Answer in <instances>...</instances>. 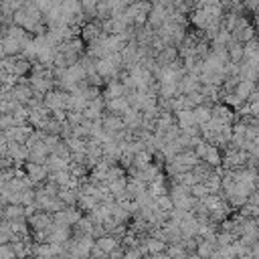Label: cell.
I'll return each mask as SVG.
<instances>
[{"mask_svg":"<svg viewBox=\"0 0 259 259\" xmlns=\"http://www.w3.org/2000/svg\"><path fill=\"white\" fill-rule=\"evenodd\" d=\"M51 259H65V257H51Z\"/></svg>","mask_w":259,"mask_h":259,"instance_id":"obj_27","label":"cell"},{"mask_svg":"<svg viewBox=\"0 0 259 259\" xmlns=\"http://www.w3.org/2000/svg\"><path fill=\"white\" fill-rule=\"evenodd\" d=\"M217 239H200L198 237V245H196V253L200 259H210L217 253Z\"/></svg>","mask_w":259,"mask_h":259,"instance_id":"obj_9","label":"cell"},{"mask_svg":"<svg viewBox=\"0 0 259 259\" xmlns=\"http://www.w3.org/2000/svg\"><path fill=\"white\" fill-rule=\"evenodd\" d=\"M0 259H16L14 249H12V245H10V243L0 245Z\"/></svg>","mask_w":259,"mask_h":259,"instance_id":"obj_20","label":"cell"},{"mask_svg":"<svg viewBox=\"0 0 259 259\" xmlns=\"http://www.w3.org/2000/svg\"><path fill=\"white\" fill-rule=\"evenodd\" d=\"M210 107H212L210 103H202V105H196V107L192 109L198 125H202V123H206V121L210 119Z\"/></svg>","mask_w":259,"mask_h":259,"instance_id":"obj_17","label":"cell"},{"mask_svg":"<svg viewBox=\"0 0 259 259\" xmlns=\"http://www.w3.org/2000/svg\"><path fill=\"white\" fill-rule=\"evenodd\" d=\"M253 16H259V4H257V8L253 10Z\"/></svg>","mask_w":259,"mask_h":259,"instance_id":"obj_24","label":"cell"},{"mask_svg":"<svg viewBox=\"0 0 259 259\" xmlns=\"http://www.w3.org/2000/svg\"><path fill=\"white\" fill-rule=\"evenodd\" d=\"M190 259H200V257L198 255H190Z\"/></svg>","mask_w":259,"mask_h":259,"instance_id":"obj_25","label":"cell"},{"mask_svg":"<svg viewBox=\"0 0 259 259\" xmlns=\"http://www.w3.org/2000/svg\"><path fill=\"white\" fill-rule=\"evenodd\" d=\"M200 160H202L204 164H208L210 168H221V164H223V154H221V150H219L214 144H208Z\"/></svg>","mask_w":259,"mask_h":259,"instance_id":"obj_8","label":"cell"},{"mask_svg":"<svg viewBox=\"0 0 259 259\" xmlns=\"http://www.w3.org/2000/svg\"><path fill=\"white\" fill-rule=\"evenodd\" d=\"M190 194H192L196 200H202V198H204V196H208L210 192H208V188H206L202 182H196V184L190 188Z\"/></svg>","mask_w":259,"mask_h":259,"instance_id":"obj_19","label":"cell"},{"mask_svg":"<svg viewBox=\"0 0 259 259\" xmlns=\"http://www.w3.org/2000/svg\"><path fill=\"white\" fill-rule=\"evenodd\" d=\"M95 245H97V247H99V249L109 257V255H111V253L121 245V241H119V239H115L113 235H103V237L95 239Z\"/></svg>","mask_w":259,"mask_h":259,"instance_id":"obj_12","label":"cell"},{"mask_svg":"<svg viewBox=\"0 0 259 259\" xmlns=\"http://www.w3.org/2000/svg\"><path fill=\"white\" fill-rule=\"evenodd\" d=\"M174 117H176V123H178V127H180V130H190V127L198 125L192 109H180V111H176V113H174Z\"/></svg>","mask_w":259,"mask_h":259,"instance_id":"obj_11","label":"cell"},{"mask_svg":"<svg viewBox=\"0 0 259 259\" xmlns=\"http://www.w3.org/2000/svg\"><path fill=\"white\" fill-rule=\"evenodd\" d=\"M127 93V89L123 87V83L119 79H113V81H107L105 87L101 89V95L103 99H115V97H123Z\"/></svg>","mask_w":259,"mask_h":259,"instance_id":"obj_7","label":"cell"},{"mask_svg":"<svg viewBox=\"0 0 259 259\" xmlns=\"http://www.w3.org/2000/svg\"><path fill=\"white\" fill-rule=\"evenodd\" d=\"M2 47H4V51H6V57H18V55L22 53V45H20L16 38L6 36V34H4V38H2Z\"/></svg>","mask_w":259,"mask_h":259,"instance_id":"obj_15","label":"cell"},{"mask_svg":"<svg viewBox=\"0 0 259 259\" xmlns=\"http://www.w3.org/2000/svg\"><path fill=\"white\" fill-rule=\"evenodd\" d=\"M101 125H103V130L105 132H109L111 136L113 134H117V132H123V130H127L125 127V123H123V117L121 115H115V113H103V117H101Z\"/></svg>","mask_w":259,"mask_h":259,"instance_id":"obj_6","label":"cell"},{"mask_svg":"<svg viewBox=\"0 0 259 259\" xmlns=\"http://www.w3.org/2000/svg\"><path fill=\"white\" fill-rule=\"evenodd\" d=\"M22 170H24V174H26V178L32 182V186L36 188V186H40L42 182H47L49 180V168L45 166V164H36V162H24V166H22Z\"/></svg>","mask_w":259,"mask_h":259,"instance_id":"obj_2","label":"cell"},{"mask_svg":"<svg viewBox=\"0 0 259 259\" xmlns=\"http://www.w3.org/2000/svg\"><path fill=\"white\" fill-rule=\"evenodd\" d=\"M28 227H30V233H36V231H51L53 229V214L45 212V210H36L30 219H28Z\"/></svg>","mask_w":259,"mask_h":259,"instance_id":"obj_4","label":"cell"},{"mask_svg":"<svg viewBox=\"0 0 259 259\" xmlns=\"http://www.w3.org/2000/svg\"><path fill=\"white\" fill-rule=\"evenodd\" d=\"M210 117H212L214 121H219L221 125H233L235 119H237V113H235L233 107H229V105H225L223 101H219V103H212V107H210Z\"/></svg>","mask_w":259,"mask_h":259,"instance_id":"obj_3","label":"cell"},{"mask_svg":"<svg viewBox=\"0 0 259 259\" xmlns=\"http://www.w3.org/2000/svg\"><path fill=\"white\" fill-rule=\"evenodd\" d=\"M79 36L83 38V42H85V45H91V42L99 40V38L103 36L101 24H99L97 20H93V22H85V24L81 26V32H79Z\"/></svg>","mask_w":259,"mask_h":259,"instance_id":"obj_5","label":"cell"},{"mask_svg":"<svg viewBox=\"0 0 259 259\" xmlns=\"http://www.w3.org/2000/svg\"><path fill=\"white\" fill-rule=\"evenodd\" d=\"M168 247V243L164 239H156V237H146V249L148 255H156V253H164Z\"/></svg>","mask_w":259,"mask_h":259,"instance_id":"obj_16","label":"cell"},{"mask_svg":"<svg viewBox=\"0 0 259 259\" xmlns=\"http://www.w3.org/2000/svg\"><path fill=\"white\" fill-rule=\"evenodd\" d=\"M0 158H2V156H0Z\"/></svg>","mask_w":259,"mask_h":259,"instance_id":"obj_28","label":"cell"},{"mask_svg":"<svg viewBox=\"0 0 259 259\" xmlns=\"http://www.w3.org/2000/svg\"><path fill=\"white\" fill-rule=\"evenodd\" d=\"M26 259H36V257H34V255H30V257H26Z\"/></svg>","mask_w":259,"mask_h":259,"instance_id":"obj_26","label":"cell"},{"mask_svg":"<svg viewBox=\"0 0 259 259\" xmlns=\"http://www.w3.org/2000/svg\"><path fill=\"white\" fill-rule=\"evenodd\" d=\"M152 259H170V255L164 251V253H156V255H150Z\"/></svg>","mask_w":259,"mask_h":259,"instance_id":"obj_22","label":"cell"},{"mask_svg":"<svg viewBox=\"0 0 259 259\" xmlns=\"http://www.w3.org/2000/svg\"><path fill=\"white\" fill-rule=\"evenodd\" d=\"M130 101L125 97H115V99H105V111L107 113H115V115H123L130 109Z\"/></svg>","mask_w":259,"mask_h":259,"instance_id":"obj_10","label":"cell"},{"mask_svg":"<svg viewBox=\"0 0 259 259\" xmlns=\"http://www.w3.org/2000/svg\"><path fill=\"white\" fill-rule=\"evenodd\" d=\"M8 152V140H6V134L0 130V156H6Z\"/></svg>","mask_w":259,"mask_h":259,"instance_id":"obj_21","label":"cell"},{"mask_svg":"<svg viewBox=\"0 0 259 259\" xmlns=\"http://www.w3.org/2000/svg\"><path fill=\"white\" fill-rule=\"evenodd\" d=\"M69 99H71V93L63 91V89H51L47 95H42V103L51 111H55V109H69Z\"/></svg>","mask_w":259,"mask_h":259,"instance_id":"obj_1","label":"cell"},{"mask_svg":"<svg viewBox=\"0 0 259 259\" xmlns=\"http://www.w3.org/2000/svg\"><path fill=\"white\" fill-rule=\"evenodd\" d=\"M166 253L170 255V259H186V257H188V253H186V249L182 247V243H168Z\"/></svg>","mask_w":259,"mask_h":259,"instance_id":"obj_18","label":"cell"},{"mask_svg":"<svg viewBox=\"0 0 259 259\" xmlns=\"http://www.w3.org/2000/svg\"><path fill=\"white\" fill-rule=\"evenodd\" d=\"M253 91H257V83H255V81H249V79H241V81L237 83V87H235V93H237L243 101H247Z\"/></svg>","mask_w":259,"mask_h":259,"instance_id":"obj_13","label":"cell"},{"mask_svg":"<svg viewBox=\"0 0 259 259\" xmlns=\"http://www.w3.org/2000/svg\"><path fill=\"white\" fill-rule=\"evenodd\" d=\"M69 164H71V160H63V158H59L57 154H49V158H47V162H45V166L49 168V172L69 170Z\"/></svg>","mask_w":259,"mask_h":259,"instance_id":"obj_14","label":"cell"},{"mask_svg":"<svg viewBox=\"0 0 259 259\" xmlns=\"http://www.w3.org/2000/svg\"><path fill=\"white\" fill-rule=\"evenodd\" d=\"M6 59V51H4V47H2V40H0V61H4Z\"/></svg>","mask_w":259,"mask_h":259,"instance_id":"obj_23","label":"cell"}]
</instances>
